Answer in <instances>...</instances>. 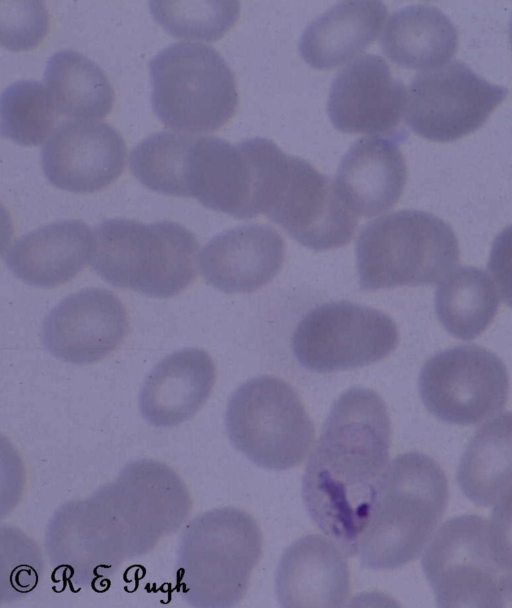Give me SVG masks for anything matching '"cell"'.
I'll use <instances>...</instances> for the list:
<instances>
[{"label":"cell","mask_w":512,"mask_h":608,"mask_svg":"<svg viewBox=\"0 0 512 608\" xmlns=\"http://www.w3.org/2000/svg\"><path fill=\"white\" fill-rule=\"evenodd\" d=\"M193 502L179 474L157 460L127 464L110 483L61 505L46 530L51 565L77 586L109 577L177 531Z\"/></svg>","instance_id":"obj_1"},{"label":"cell","mask_w":512,"mask_h":608,"mask_svg":"<svg viewBox=\"0 0 512 608\" xmlns=\"http://www.w3.org/2000/svg\"><path fill=\"white\" fill-rule=\"evenodd\" d=\"M391 422L375 391L354 387L332 405L302 479L306 509L346 555H356L389 459Z\"/></svg>","instance_id":"obj_2"},{"label":"cell","mask_w":512,"mask_h":608,"mask_svg":"<svg viewBox=\"0 0 512 608\" xmlns=\"http://www.w3.org/2000/svg\"><path fill=\"white\" fill-rule=\"evenodd\" d=\"M447 501V478L436 461L420 452L394 458L380 478L357 542L361 565L388 570L416 559L438 526Z\"/></svg>","instance_id":"obj_3"},{"label":"cell","mask_w":512,"mask_h":608,"mask_svg":"<svg viewBox=\"0 0 512 608\" xmlns=\"http://www.w3.org/2000/svg\"><path fill=\"white\" fill-rule=\"evenodd\" d=\"M262 549V531L248 512L221 507L197 515L179 541V594L194 607L235 606L248 589Z\"/></svg>","instance_id":"obj_4"},{"label":"cell","mask_w":512,"mask_h":608,"mask_svg":"<svg viewBox=\"0 0 512 608\" xmlns=\"http://www.w3.org/2000/svg\"><path fill=\"white\" fill-rule=\"evenodd\" d=\"M198 249L196 236L176 222L109 219L95 228L92 266L110 285L167 298L195 281Z\"/></svg>","instance_id":"obj_5"},{"label":"cell","mask_w":512,"mask_h":608,"mask_svg":"<svg viewBox=\"0 0 512 608\" xmlns=\"http://www.w3.org/2000/svg\"><path fill=\"white\" fill-rule=\"evenodd\" d=\"M459 257L451 226L421 210H401L369 222L356 244L359 284L366 291L438 283Z\"/></svg>","instance_id":"obj_6"},{"label":"cell","mask_w":512,"mask_h":608,"mask_svg":"<svg viewBox=\"0 0 512 608\" xmlns=\"http://www.w3.org/2000/svg\"><path fill=\"white\" fill-rule=\"evenodd\" d=\"M149 69L154 112L171 131L213 133L234 116L236 79L212 46L172 43L151 60Z\"/></svg>","instance_id":"obj_7"},{"label":"cell","mask_w":512,"mask_h":608,"mask_svg":"<svg viewBox=\"0 0 512 608\" xmlns=\"http://www.w3.org/2000/svg\"><path fill=\"white\" fill-rule=\"evenodd\" d=\"M261 214L316 251L350 242L358 217L341 201L334 181L306 160L267 140L261 159Z\"/></svg>","instance_id":"obj_8"},{"label":"cell","mask_w":512,"mask_h":608,"mask_svg":"<svg viewBox=\"0 0 512 608\" xmlns=\"http://www.w3.org/2000/svg\"><path fill=\"white\" fill-rule=\"evenodd\" d=\"M225 426L237 450L272 470L299 465L315 439L313 421L298 392L272 375L251 378L233 392Z\"/></svg>","instance_id":"obj_9"},{"label":"cell","mask_w":512,"mask_h":608,"mask_svg":"<svg viewBox=\"0 0 512 608\" xmlns=\"http://www.w3.org/2000/svg\"><path fill=\"white\" fill-rule=\"evenodd\" d=\"M398 342L397 325L384 312L336 301L313 308L299 321L292 350L306 369L330 373L381 361Z\"/></svg>","instance_id":"obj_10"},{"label":"cell","mask_w":512,"mask_h":608,"mask_svg":"<svg viewBox=\"0 0 512 608\" xmlns=\"http://www.w3.org/2000/svg\"><path fill=\"white\" fill-rule=\"evenodd\" d=\"M418 387L423 404L436 418L475 425L505 407L509 375L490 350L462 345L430 357L421 369Z\"/></svg>","instance_id":"obj_11"},{"label":"cell","mask_w":512,"mask_h":608,"mask_svg":"<svg viewBox=\"0 0 512 608\" xmlns=\"http://www.w3.org/2000/svg\"><path fill=\"white\" fill-rule=\"evenodd\" d=\"M507 94V88L453 60L414 77L407 88L404 116L417 135L452 142L480 128Z\"/></svg>","instance_id":"obj_12"},{"label":"cell","mask_w":512,"mask_h":608,"mask_svg":"<svg viewBox=\"0 0 512 608\" xmlns=\"http://www.w3.org/2000/svg\"><path fill=\"white\" fill-rule=\"evenodd\" d=\"M422 568L437 606L498 607L504 571L492 558L484 517L461 515L446 521L426 549Z\"/></svg>","instance_id":"obj_13"},{"label":"cell","mask_w":512,"mask_h":608,"mask_svg":"<svg viewBox=\"0 0 512 608\" xmlns=\"http://www.w3.org/2000/svg\"><path fill=\"white\" fill-rule=\"evenodd\" d=\"M128 331V312L117 295L103 288H87L51 310L43 324V343L62 361L87 365L117 350Z\"/></svg>","instance_id":"obj_14"},{"label":"cell","mask_w":512,"mask_h":608,"mask_svg":"<svg viewBox=\"0 0 512 608\" xmlns=\"http://www.w3.org/2000/svg\"><path fill=\"white\" fill-rule=\"evenodd\" d=\"M127 148L111 125L92 120L60 123L42 148V169L55 187L93 193L114 183L123 173Z\"/></svg>","instance_id":"obj_15"},{"label":"cell","mask_w":512,"mask_h":608,"mask_svg":"<svg viewBox=\"0 0 512 608\" xmlns=\"http://www.w3.org/2000/svg\"><path fill=\"white\" fill-rule=\"evenodd\" d=\"M256 140L231 144L194 136L187 164L189 197L238 219L261 214Z\"/></svg>","instance_id":"obj_16"},{"label":"cell","mask_w":512,"mask_h":608,"mask_svg":"<svg viewBox=\"0 0 512 608\" xmlns=\"http://www.w3.org/2000/svg\"><path fill=\"white\" fill-rule=\"evenodd\" d=\"M406 97L407 87L394 77L385 59L367 54L336 75L328 94L327 112L341 132L387 135L402 120Z\"/></svg>","instance_id":"obj_17"},{"label":"cell","mask_w":512,"mask_h":608,"mask_svg":"<svg viewBox=\"0 0 512 608\" xmlns=\"http://www.w3.org/2000/svg\"><path fill=\"white\" fill-rule=\"evenodd\" d=\"M285 256L282 236L272 227L248 224L213 237L200 255L204 279L226 293H251L281 270Z\"/></svg>","instance_id":"obj_18"},{"label":"cell","mask_w":512,"mask_h":608,"mask_svg":"<svg viewBox=\"0 0 512 608\" xmlns=\"http://www.w3.org/2000/svg\"><path fill=\"white\" fill-rule=\"evenodd\" d=\"M344 551L332 539L305 535L282 555L276 572V593L285 608L345 605L351 575Z\"/></svg>","instance_id":"obj_19"},{"label":"cell","mask_w":512,"mask_h":608,"mask_svg":"<svg viewBox=\"0 0 512 608\" xmlns=\"http://www.w3.org/2000/svg\"><path fill=\"white\" fill-rule=\"evenodd\" d=\"M408 171L399 144L385 136L360 138L343 156L335 178L337 193L357 217H373L400 200Z\"/></svg>","instance_id":"obj_20"},{"label":"cell","mask_w":512,"mask_h":608,"mask_svg":"<svg viewBox=\"0 0 512 608\" xmlns=\"http://www.w3.org/2000/svg\"><path fill=\"white\" fill-rule=\"evenodd\" d=\"M215 381L216 367L206 351L178 350L147 375L139 395L141 415L156 427L186 422L206 403Z\"/></svg>","instance_id":"obj_21"},{"label":"cell","mask_w":512,"mask_h":608,"mask_svg":"<svg viewBox=\"0 0 512 608\" xmlns=\"http://www.w3.org/2000/svg\"><path fill=\"white\" fill-rule=\"evenodd\" d=\"M94 232L81 220H61L19 237L4 258L25 283L54 288L74 279L93 256Z\"/></svg>","instance_id":"obj_22"},{"label":"cell","mask_w":512,"mask_h":608,"mask_svg":"<svg viewBox=\"0 0 512 608\" xmlns=\"http://www.w3.org/2000/svg\"><path fill=\"white\" fill-rule=\"evenodd\" d=\"M386 17L387 8L381 1L339 2L306 27L300 53L315 69H333L371 45L385 26Z\"/></svg>","instance_id":"obj_23"},{"label":"cell","mask_w":512,"mask_h":608,"mask_svg":"<svg viewBox=\"0 0 512 608\" xmlns=\"http://www.w3.org/2000/svg\"><path fill=\"white\" fill-rule=\"evenodd\" d=\"M381 46L395 64L425 72L451 61L458 49V32L437 7L411 5L390 16Z\"/></svg>","instance_id":"obj_24"},{"label":"cell","mask_w":512,"mask_h":608,"mask_svg":"<svg viewBox=\"0 0 512 608\" xmlns=\"http://www.w3.org/2000/svg\"><path fill=\"white\" fill-rule=\"evenodd\" d=\"M44 86L58 115L73 120L104 119L115 102L104 71L87 56L70 49L49 58Z\"/></svg>","instance_id":"obj_25"},{"label":"cell","mask_w":512,"mask_h":608,"mask_svg":"<svg viewBox=\"0 0 512 608\" xmlns=\"http://www.w3.org/2000/svg\"><path fill=\"white\" fill-rule=\"evenodd\" d=\"M458 484L480 507L492 505L512 484V412L485 422L460 459Z\"/></svg>","instance_id":"obj_26"},{"label":"cell","mask_w":512,"mask_h":608,"mask_svg":"<svg viewBox=\"0 0 512 608\" xmlns=\"http://www.w3.org/2000/svg\"><path fill=\"white\" fill-rule=\"evenodd\" d=\"M498 306V292L489 275L471 266L451 271L435 294L438 319L461 340L480 336L493 321Z\"/></svg>","instance_id":"obj_27"},{"label":"cell","mask_w":512,"mask_h":608,"mask_svg":"<svg viewBox=\"0 0 512 608\" xmlns=\"http://www.w3.org/2000/svg\"><path fill=\"white\" fill-rule=\"evenodd\" d=\"M195 135L157 132L139 142L130 155V169L146 188L157 193L189 197L187 162Z\"/></svg>","instance_id":"obj_28"},{"label":"cell","mask_w":512,"mask_h":608,"mask_svg":"<svg viewBox=\"0 0 512 608\" xmlns=\"http://www.w3.org/2000/svg\"><path fill=\"white\" fill-rule=\"evenodd\" d=\"M155 21L175 38L212 42L222 38L236 24L237 1L181 0L149 2Z\"/></svg>","instance_id":"obj_29"},{"label":"cell","mask_w":512,"mask_h":608,"mask_svg":"<svg viewBox=\"0 0 512 608\" xmlns=\"http://www.w3.org/2000/svg\"><path fill=\"white\" fill-rule=\"evenodd\" d=\"M1 134L22 146H37L51 136L58 118L49 94L38 81H18L1 96Z\"/></svg>","instance_id":"obj_30"},{"label":"cell","mask_w":512,"mask_h":608,"mask_svg":"<svg viewBox=\"0 0 512 608\" xmlns=\"http://www.w3.org/2000/svg\"><path fill=\"white\" fill-rule=\"evenodd\" d=\"M49 28L46 7L39 1H2L0 3V41L13 51L37 47Z\"/></svg>","instance_id":"obj_31"},{"label":"cell","mask_w":512,"mask_h":608,"mask_svg":"<svg viewBox=\"0 0 512 608\" xmlns=\"http://www.w3.org/2000/svg\"><path fill=\"white\" fill-rule=\"evenodd\" d=\"M488 540L496 565L504 572L512 571V486L500 495L492 511Z\"/></svg>","instance_id":"obj_32"},{"label":"cell","mask_w":512,"mask_h":608,"mask_svg":"<svg viewBox=\"0 0 512 608\" xmlns=\"http://www.w3.org/2000/svg\"><path fill=\"white\" fill-rule=\"evenodd\" d=\"M488 269L502 301L512 308V225L495 238Z\"/></svg>","instance_id":"obj_33"},{"label":"cell","mask_w":512,"mask_h":608,"mask_svg":"<svg viewBox=\"0 0 512 608\" xmlns=\"http://www.w3.org/2000/svg\"><path fill=\"white\" fill-rule=\"evenodd\" d=\"M498 607H512V571L503 572L500 577Z\"/></svg>","instance_id":"obj_34"},{"label":"cell","mask_w":512,"mask_h":608,"mask_svg":"<svg viewBox=\"0 0 512 608\" xmlns=\"http://www.w3.org/2000/svg\"><path fill=\"white\" fill-rule=\"evenodd\" d=\"M509 40H510V45H511V49H512V17H511V21L509 24Z\"/></svg>","instance_id":"obj_35"}]
</instances>
